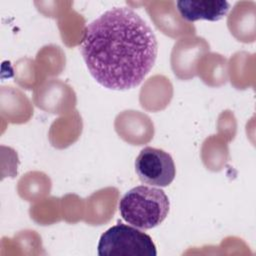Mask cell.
<instances>
[{"mask_svg": "<svg viewBox=\"0 0 256 256\" xmlns=\"http://www.w3.org/2000/svg\"><path fill=\"white\" fill-rule=\"evenodd\" d=\"M80 51L91 76L111 90L138 86L155 64L157 39L130 7H113L87 25Z\"/></svg>", "mask_w": 256, "mask_h": 256, "instance_id": "1", "label": "cell"}, {"mask_svg": "<svg viewBox=\"0 0 256 256\" xmlns=\"http://www.w3.org/2000/svg\"><path fill=\"white\" fill-rule=\"evenodd\" d=\"M170 201L166 193L153 186L140 185L126 192L119 202L122 218L138 229H152L167 217Z\"/></svg>", "mask_w": 256, "mask_h": 256, "instance_id": "2", "label": "cell"}, {"mask_svg": "<svg viewBox=\"0 0 256 256\" xmlns=\"http://www.w3.org/2000/svg\"><path fill=\"white\" fill-rule=\"evenodd\" d=\"M99 256H156L152 238L126 224H117L106 230L98 243Z\"/></svg>", "mask_w": 256, "mask_h": 256, "instance_id": "3", "label": "cell"}, {"mask_svg": "<svg viewBox=\"0 0 256 256\" xmlns=\"http://www.w3.org/2000/svg\"><path fill=\"white\" fill-rule=\"evenodd\" d=\"M135 171L141 182L166 187L172 183L176 168L171 155L159 148L145 147L135 160Z\"/></svg>", "mask_w": 256, "mask_h": 256, "instance_id": "4", "label": "cell"}, {"mask_svg": "<svg viewBox=\"0 0 256 256\" xmlns=\"http://www.w3.org/2000/svg\"><path fill=\"white\" fill-rule=\"evenodd\" d=\"M177 10L180 16L189 22L197 20L218 21L228 12L230 4L227 1H177Z\"/></svg>", "mask_w": 256, "mask_h": 256, "instance_id": "5", "label": "cell"}]
</instances>
